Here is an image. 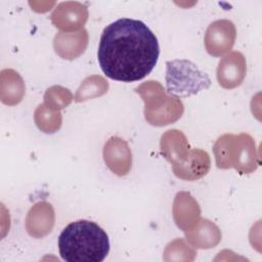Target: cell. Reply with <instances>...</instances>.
Here are the masks:
<instances>
[{"instance_id": "obj_1", "label": "cell", "mask_w": 262, "mask_h": 262, "mask_svg": "<svg viewBox=\"0 0 262 262\" xmlns=\"http://www.w3.org/2000/svg\"><path fill=\"white\" fill-rule=\"evenodd\" d=\"M159 54V42L151 30L141 20L124 17L104 28L97 59L106 77L130 83L146 77Z\"/></svg>"}, {"instance_id": "obj_2", "label": "cell", "mask_w": 262, "mask_h": 262, "mask_svg": "<svg viewBox=\"0 0 262 262\" xmlns=\"http://www.w3.org/2000/svg\"><path fill=\"white\" fill-rule=\"evenodd\" d=\"M57 245L61 258L67 262H101L110 252L106 232L89 220L68 224L60 232Z\"/></svg>"}, {"instance_id": "obj_3", "label": "cell", "mask_w": 262, "mask_h": 262, "mask_svg": "<svg viewBox=\"0 0 262 262\" xmlns=\"http://www.w3.org/2000/svg\"><path fill=\"white\" fill-rule=\"evenodd\" d=\"M211 80L206 73L186 59L167 61L166 86L167 91L178 97H187L207 89Z\"/></svg>"}, {"instance_id": "obj_4", "label": "cell", "mask_w": 262, "mask_h": 262, "mask_svg": "<svg viewBox=\"0 0 262 262\" xmlns=\"http://www.w3.org/2000/svg\"><path fill=\"white\" fill-rule=\"evenodd\" d=\"M103 157L108 168L119 176L126 175L131 166V152L126 141L112 137L104 145Z\"/></svg>"}, {"instance_id": "obj_5", "label": "cell", "mask_w": 262, "mask_h": 262, "mask_svg": "<svg viewBox=\"0 0 262 262\" xmlns=\"http://www.w3.org/2000/svg\"><path fill=\"white\" fill-rule=\"evenodd\" d=\"M185 162L173 165L174 174L185 180H194L206 175L210 168V159L206 151L193 149L188 152Z\"/></svg>"}, {"instance_id": "obj_6", "label": "cell", "mask_w": 262, "mask_h": 262, "mask_svg": "<svg viewBox=\"0 0 262 262\" xmlns=\"http://www.w3.org/2000/svg\"><path fill=\"white\" fill-rule=\"evenodd\" d=\"M234 37H235V30L231 21L223 19L222 29H221V20L212 23L207 30V34L205 38L208 52L215 56H219L223 54L220 40H225V42L232 45L234 41Z\"/></svg>"}]
</instances>
